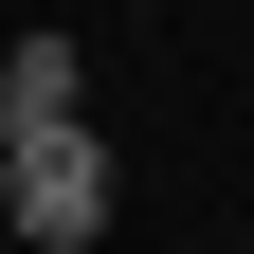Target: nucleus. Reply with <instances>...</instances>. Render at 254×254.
<instances>
[{"mask_svg":"<svg viewBox=\"0 0 254 254\" xmlns=\"http://www.w3.org/2000/svg\"><path fill=\"white\" fill-rule=\"evenodd\" d=\"M0 164H18V236H37V254H91V236H109V145H91V127L0 145Z\"/></svg>","mask_w":254,"mask_h":254,"instance_id":"nucleus-1","label":"nucleus"},{"mask_svg":"<svg viewBox=\"0 0 254 254\" xmlns=\"http://www.w3.org/2000/svg\"><path fill=\"white\" fill-rule=\"evenodd\" d=\"M55 127H91V55L73 37H18L0 55V145H55Z\"/></svg>","mask_w":254,"mask_h":254,"instance_id":"nucleus-2","label":"nucleus"},{"mask_svg":"<svg viewBox=\"0 0 254 254\" xmlns=\"http://www.w3.org/2000/svg\"><path fill=\"white\" fill-rule=\"evenodd\" d=\"M0 218H18V164H0Z\"/></svg>","mask_w":254,"mask_h":254,"instance_id":"nucleus-3","label":"nucleus"}]
</instances>
